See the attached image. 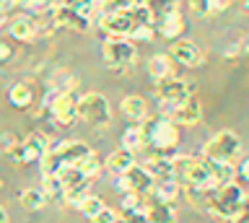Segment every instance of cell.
<instances>
[{
  "instance_id": "obj_18",
  "label": "cell",
  "mask_w": 249,
  "mask_h": 223,
  "mask_svg": "<svg viewBox=\"0 0 249 223\" xmlns=\"http://www.w3.org/2000/svg\"><path fill=\"white\" fill-rule=\"evenodd\" d=\"M179 184L177 179H159V182H153V187L148 195H153V203H174L177 195H179Z\"/></svg>"
},
{
  "instance_id": "obj_47",
  "label": "cell",
  "mask_w": 249,
  "mask_h": 223,
  "mask_svg": "<svg viewBox=\"0 0 249 223\" xmlns=\"http://www.w3.org/2000/svg\"><path fill=\"white\" fill-rule=\"evenodd\" d=\"M117 223H124V221H122V218H120V221H117Z\"/></svg>"
},
{
  "instance_id": "obj_43",
  "label": "cell",
  "mask_w": 249,
  "mask_h": 223,
  "mask_svg": "<svg viewBox=\"0 0 249 223\" xmlns=\"http://www.w3.org/2000/svg\"><path fill=\"white\" fill-rule=\"evenodd\" d=\"M83 3H86V8H89V11L93 13L96 8H101V3H104V0H83Z\"/></svg>"
},
{
  "instance_id": "obj_33",
  "label": "cell",
  "mask_w": 249,
  "mask_h": 223,
  "mask_svg": "<svg viewBox=\"0 0 249 223\" xmlns=\"http://www.w3.org/2000/svg\"><path fill=\"white\" fill-rule=\"evenodd\" d=\"M135 3H140V0H104V3H101V11L104 13H122V11H130ZM104 13H101V16H104Z\"/></svg>"
},
{
  "instance_id": "obj_42",
  "label": "cell",
  "mask_w": 249,
  "mask_h": 223,
  "mask_svg": "<svg viewBox=\"0 0 249 223\" xmlns=\"http://www.w3.org/2000/svg\"><path fill=\"white\" fill-rule=\"evenodd\" d=\"M16 5H21V8H29V11H36V3L39 0H13Z\"/></svg>"
},
{
  "instance_id": "obj_49",
  "label": "cell",
  "mask_w": 249,
  "mask_h": 223,
  "mask_svg": "<svg viewBox=\"0 0 249 223\" xmlns=\"http://www.w3.org/2000/svg\"><path fill=\"white\" fill-rule=\"evenodd\" d=\"M145 223H153V221H145Z\"/></svg>"
},
{
  "instance_id": "obj_4",
  "label": "cell",
  "mask_w": 249,
  "mask_h": 223,
  "mask_svg": "<svg viewBox=\"0 0 249 223\" xmlns=\"http://www.w3.org/2000/svg\"><path fill=\"white\" fill-rule=\"evenodd\" d=\"M241 153V137L231 130H221L215 133L202 148V158L210 164H231Z\"/></svg>"
},
{
  "instance_id": "obj_3",
  "label": "cell",
  "mask_w": 249,
  "mask_h": 223,
  "mask_svg": "<svg viewBox=\"0 0 249 223\" xmlns=\"http://www.w3.org/2000/svg\"><path fill=\"white\" fill-rule=\"evenodd\" d=\"M75 112H78V120H83L91 127H107L112 122V104H109L107 96L96 94V91H89V94L78 96Z\"/></svg>"
},
{
  "instance_id": "obj_19",
  "label": "cell",
  "mask_w": 249,
  "mask_h": 223,
  "mask_svg": "<svg viewBox=\"0 0 249 223\" xmlns=\"http://www.w3.org/2000/svg\"><path fill=\"white\" fill-rule=\"evenodd\" d=\"M148 73L153 75V81H166L174 78V60L169 55H153L148 60Z\"/></svg>"
},
{
  "instance_id": "obj_38",
  "label": "cell",
  "mask_w": 249,
  "mask_h": 223,
  "mask_svg": "<svg viewBox=\"0 0 249 223\" xmlns=\"http://www.w3.org/2000/svg\"><path fill=\"white\" fill-rule=\"evenodd\" d=\"M231 223H249V197H244V203H241L239 213L233 215V221H231Z\"/></svg>"
},
{
  "instance_id": "obj_9",
  "label": "cell",
  "mask_w": 249,
  "mask_h": 223,
  "mask_svg": "<svg viewBox=\"0 0 249 223\" xmlns=\"http://www.w3.org/2000/svg\"><path fill=\"white\" fill-rule=\"evenodd\" d=\"M78 96L81 94H75V91H65V94H57L54 96V102L50 104V117L54 120V125H60V127H68V125H73V122L78 120Z\"/></svg>"
},
{
  "instance_id": "obj_2",
  "label": "cell",
  "mask_w": 249,
  "mask_h": 223,
  "mask_svg": "<svg viewBox=\"0 0 249 223\" xmlns=\"http://www.w3.org/2000/svg\"><path fill=\"white\" fill-rule=\"evenodd\" d=\"M174 179L192 189H208L210 184V161L195 156H174Z\"/></svg>"
},
{
  "instance_id": "obj_11",
  "label": "cell",
  "mask_w": 249,
  "mask_h": 223,
  "mask_svg": "<svg viewBox=\"0 0 249 223\" xmlns=\"http://www.w3.org/2000/svg\"><path fill=\"white\" fill-rule=\"evenodd\" d=\"M101 29L107 32L109 39H130L132 29H135V21H132L130 11L104 13V16H101Z\"/></svg>"
},
{
  "instance_id": "obj_22",
  "label": "cell",
  "mask_w": 249,
  "mask_h": 223,
  "mask_svg": "<svg viewBox=\"0 0 249 223\" xmlns=\"http://www.w3.org/2000/svg\"><path fill=\"white\" fill-rule=\"evenodd\" d=\"M122 112H124V117H130L132 122H140V120H145L148 117V104H145V99L143 96H124L122 99Z\"/></svg>"
},
{
  "instance_id": "obj_41",
  "label": "cell",
  "mask_w": 249,
  "mask_h": 223,
  "mask_svg": "<svg viewBox=\"0 0 249 223\" xmlns=\"http://www.w3.org/2000/svg\"><path fill=\"white\" fill-rule=\"evenodd\" d=\"M231 5V0H213V13H221Z\"/></svg>"
},
{
  "instance_id": "obj_13",
  "label": "cell",
  "mask_w": 249,
  "mask_h": 223,
  "mask_svg": "<svg viewBox=\"0 0 249 223\" xmlns=\"http://www.w3.org/2000/svg\"><path fill=\"white\" fill-rule=\"evenodd\" d=\"M169 57L174 60V63L184 65V68H197V65L205 63L202 50L195 42H190V39H177L174 44H171V50H169Z\"/></svg>"
},
{
  "instance_id": "obj_20",
  "label": "cell",
  "mask_w": 249,
  "mask_h": 223,
  "mask_svg": "<svg viewBox=\"0 0 249 223\" xmlns=\"http://www.w3.org/2000/svg\"><path fill=\"white\" fill-rule=\"evenodd\" d=\"M159 26H161V34L166 36V39H179L182 32H184V18H182V13L174 8V11L163 13V18H161Z\"/></svg>"
},
{
  "instance_id": "obj_35",
  "label": "cell",
  "mask_w": 249,
  "mask_h": 223,
  "mask_svg": "<svg viewBox=\"0 0 249 223\" xmlns=\"http://www.w3.org/2000/svg\"><path fill=\"white\" fill-rule=\"evenodd\" d=\"M117 221H120V215H117L112 207H107V205L91 218V223H117Z\"/></svg>"
},
{
  "instance_id": "obj_5",
  "label": "cell",
  "mask_w": 249,
  "mask_h": 223,
  "mask_svg": "<svg viewBox=\"0 0 249 223\" xmlns=\"http://www.w3.org/2000/svg\"><path fill=\"white\" fill-rule=\"evenodd\" d=\"M143 133H145V143H151L153 148L161 151V153H171L179 145V127L171 120H166V117L148 120Z\"/></svg>"
},
{
  "instance_id": "obj_10",
  "label": "cell",
  "mask_w": 249,
  "mask_h": 223,
  "mask_svg": "<svg viewBox=\"0 0 249 223\" xmlns=\"http://www.w3.org/2000/svg\"><path fill=\"white\" fill-rule=\"evenodd\" d=\"M153 176L145 172L143 166H130L124 174H120V176H114V184H117V189L120 192H138V195H148L151 192V187H153Z\"/></svg>"
},
{
  "instance_id": "obj_17",
  "label": "cell",
  "mask_w": 249,
  "mask_h": 223,
  "mask_svg": "<svg viewBox=\"0 0 249 223\" xmlns=\"http://www.w3.org/2000/svg\"><path fill=\"white\" fill-rule=\"evenodd\" d=\"M130 166H135V153H130V151H124V148L109 153V158L104 161V169H107V172L112 174V176L124 174Z\"/></svg>"
},
{
  "instance_id": "obj_46",
  "label": "cell",
  "mask_w": 249,
  "mask_h": 223,
  "mask_svg": "<svg viewBox=\"0 0 249 223\" xmlns=\"http://www.w3.org/2000/svg\"><path fill=\"white\" fill-rule=\"evenodd\" d=\"M5 13H8V11L3 8V5H0V24H3V21H5Z\"/></svg>"
},
{
  "instance_id": "obj_25",
  "label": "cell",
  "mask_w": 249,
  "mask_h": 223,
  "mask_svg": "<svg viewBox=\"0 0 249 223\" xmlns=\"http://www.w3.org/2000/svg\"><path fill=\"white\" fill-rule=\"evenodd\" d=\"M145 221L153 223H177V213L169 203H151L145 210Z\"/></svg>"
},
{
  "instance_id": "obj_44",
  "label": "cell",
  "mask_w": 249,
  "mask_h": 223,
  "mask_svg": "<svg viewBox=\"0 0 249 223\" xmlns=\"http://www.w3.org/2000/svg\"><path fill=\"white\" fill-rule=\"evenodd\" d=\"M0 223H8V213H5V207H0Z\"/></svg>"
},
{
  "instance_id": "obj_14",
  "label": "cell",
  "mask_w": 249,
  "mask_h": 223,
  "mask_svg": "<svg viewBox=\"0 0 249 223\" xmlns=\"http://www.w3.org/2000/svg\"><path fill=\"white\" fill-rule=\"evenodd\" d=\"M52 24L62 26V29H73V32H89V29H91V16L78 13L73 8H65V5L57 3L52 8Z\"/></svg>"
},
{
  "instance_id": "obj_48",
  "label": "cell",
  "mask_w": 249,
  "mask_h": 223,
  "mask_svg": "<svg viewBox=\"0 0 249 223\" xmlns=\"http://www.w3.org/2000/svg\"><path fill=\"white\" fill-rule=\"evenodd\" d=\"M145 3H153V0H145Z\"/></svg>"
},
{
  "instance_id": "obj_30",
  "label": "cell",
  "mask_w": 249,
  "mask_h": 223,
  "mask_svg": "<svg viewBox=\"0 0 249 223\" xmlns=\"http://www.w3.org/2000/svg\"><path fill=\"white\" fill-rule=\"evenodd\" d=\"M78 86V81H75V75H70L68 70H57L52 75V81H50V88L52 91H57V94H65V91H75Z\"/></svg>"
},
{
  "instance_id": "obj_24",
  "label": "cell",
  "mask_w": 249,
  "mask_h": 223,
  "mask_svg": "<svg viewBox=\"0 0 249 223\" xmlns=\"http://www.w3.org/2000/svg\"><path fill=\"white\" fill-rule=\"evenodd\" d=\"M18 203L26 207V210H42V207L50 203V200H47V195H44L42 187H26V189L18 192Z\"/></svg>"
},
{
  "instance_id": "obj_28",
  "label": "cell",
  "mask_w": 249,
  "mask_h": 223,
  "mask_svg": "<svg viewBox=\"0 0 249 223\" xmlns=\"http://www.w3.org/2000/svg\"><path fill=\"white\" fill-rule=\"evenodd\" d=\"M42 189L47 200H54V203H65V187H62L60 176L57 174H47L42 176Z\"/></svg>"
},
{
  "instance_id": "obj_29",
  "label": "cell",
  "mask_w": 249,
  "mask_h": 223,
  "mask_svg": "<svg viewBox=\"0 0 249 223\" xmlns=\"http://www.w3.org/2000/svg\"><path fill=\"white\" fill-rule=\"evenodd\" d=\"M75 169H78V172H81L83 176H89V179L93 182V179H99V174H101V172H104V164H101V158L91 151L89 156L81 161V164H75Z\"/></svg>"
},
{
  "instance_id": "obj_34",
  "label": "cell",
  "mask_w": 249,
  "mask_h": 223,
  "mask_svg": "<svg viewBox=\"0 0 249 223\" xmlns=\"http://www.w3.org/2000/svg\"><path fill=\"white\" fill-rule=\"evenodd\" d=\"M187 5H190V11L195 16H208V13H213V0H187Z\"/></svg>"
},
{
  "instance_id": "obj_21",
  "label": "cell",
  "mask_w": 249,
  "mask_h": 223,
  "mask_svg": "<svg viewBox=\"0 0 249 223\" xmlns=\"http://www.w3.org/2000/svg\"><path fill=\"white\" fill-rule=\"evenodd\" d=\"M8 32H11V36H13V39H18V42H31L39 34V26L31 18L18 16V18L11 21V29H8Z\"/></svg>"
},
{
  "instance_id": "obj_27",
  "label": "cell",
  "mask_w": 249,
  "mask_h": 223,
  "mask_svg": "<svg viewBox=\"0 0 249 223\" xmlns=\"http://www.w3.org/2000/svg\"><path fill=\"white\" fill-rule=\"evenodd\" d=\"M233 176H236L233 164H210V184H213V189L233 182Z\"/></svg>"
},
{
  "instance_id": "obj_12",
  "label": "cell",
  "mask_w": 249,
  "mask_h": 223,
  "mask_svg": "<svg viewBox=\"0 0 249 223\" xmlns=\"http://www.w3.org/2000/svg\"><path fill=\"white\" fill-rule=\"evenodd\" d=\"M50 153L54 158H57V164L65 169V166H75L81 164V161L91 153V148L81 140H62L60 145H54V148H50Z\"/></svg>"
},
{
  "instance_id": "obj_16",
  "label": "cell",
  "mask_w": 249,
  "mask_h": 223,
  "mask_svg": "<svg viewBox=\"0 0 249 223\" xmlns=\"http://www.w3.org/2000/svg\"><path fill=\"white\" fill-rule=\"evenodd\" d=\"M145 172L159 179H174V156H166V153H159V156H151L145 161Z\"/></svg>"
},
{
  "instance_id": "obj_1",
  "label": "cell",
  "mask_w": 249,
  "mask_h": 223,
  "mask_svg": "<svg viewBox=\"0 0 249 223\" xmlns=\"http://www.w3.org/2000/svg\"><path fill=\"white\" fill-rule=\"evenodd\" d=\"M202 192V203H205V213L215 221H223V223H231L233 215L239 213L241 203H244L247 192L241 184L236 182H229L223 187H208V189H200Z\"/></svg>"
},
{
  "instance_id": "obj_40",
  "label": "cell",
  "mask_w": 249,
  "mask_h": 223,
  "mask_svg": "<svg viewBox=\"0 0 249 223\" xmlns=\"http://www.w3.org/2000/svg\"><path fill=\"white\" fill-rule=\"evenodd\" d=\"M236 174H239V176H241V179H244V182L249 184V156H247L244 161H241V166L236 169Z\"/></svg>"
},
{
  "instance_id": "obj_31",
  "label": "cell",
  "mask_w": 249,
  "mask_h": 223,
  "mask_svg": "<svg viewBox=\"0 0 249 223\" xmlns=\"http://www.w3.org/2000/svg\"><path fill=\"white\" fill-rule=\"evenodd\" d=\"M89 187H91V182H81V184L68 187V189H65V203L73 205V207H78L86 197H89Z\"/></svg>"
},
{
  "instance_id": "obj_8",
  "label": "cell",
  "mask_w": 249,
  "mask_h": 223,
  "mask_svg": "<svg viewBox=\"0 0 249 223\" xmlns=\"http://www.w3.org/2000/svg\"><path fill=\"white\" fill-rule=\"evenodd\" d=\"M50 148H52L50 137L42 135V133H34V135H29L26 140H18V145L11 151V158L16 164H34V161H39Z\"/></svg>"
},
{
  "instance_id": "obj_6",
  "label": "cell",
  "mask_w": 249,
  "mask_h": 223,
  "mask_svg": "<svg viewBox=\"0 0 249 223\" xmlns=\"http://www.w3.org/2000/svg\"><path fill=\"white\" fill-rule=\"evenodd\" d=\"M101 57H104V65L109 70L124 73L138 60V50L130 39H107L101 47Z\"/></svg>"
},
{
  "instance_id": "obj_39",
  "label": "cell",
  "mask_w": 249,
  "mask_h": 223,
  "mask_svg": "<svg viewBox=\"0 0 249 223\" xmlns=\"http://www.w3.org/2000/svg\"><path fill=\"white\" fill-rule=\"evenodd\" d=\"M16 52L11 50V44H5V42H0V63H8V60H13Z\"/></svg>"
},
{
  "instance_id": "obj_37",
  "label": "cell",
  "mask_w": 249,
  "mask_h": 223,
  "mask_svg": "<svg viewBox=\"0 0 249 223\" xmlns=\"http://www.w3.org/2000/svg\"><path fill=\"white\" fill-rule=\"evenodd\" d=\"M16 145H18V137H16L13 133H0V153H11Z\"/></svg>"
},
{
  "instance_id": "obj_32",
  "label": "cell",
  "mask_w": 249,
  "mask_h": 223,
  "mask_svg": "<svg viewBox=\"0 0 249 223\" xmlns=\"http://www.w3.org/2000/svg\"><path fill=\"white\" fill-rule=\"evenodd\" d=\"M101 207H104V200H99L96 195H89V197H86L83 200V203L81 205H78V210H81L83 215H86V218H93V215H96L99 210H101Z\"/></svg>"
},
{
  "instance_id": "obj_36",
  "label": "cell",
  "mask_w": 249,
  "mask_h": 223,
  "mask_svg": "<svg viewBox=\"0 0 249 223\" xmlns=\"http://www.w3.org/2000/svg\"><path fill=\"white\" fill-rule=\"evenodd\" d=\"M132 39L135 42H151L153 39V26H135L132 34H130V42Z\"/></svg>"
},
{
  "instance_id": "obj_23",
  "label": "cell",
  "mask_w": 249,
  "mask_h": 223,
  "mask_svg": "<svg viewBox=\"0 0 249 223\" xmlns=\"http://www.w3.org/2000/svg\"><path fill=\"white\" fill-rule=\"evenodd\" d=\"M8 102H11L16 109H26V106H31V102H34V88L23 81L13 83L11 91H8Z\"/></svg>"
},
{
  "instance_id": "obj_15",
  "label": "cell",
  "mask_w": 249,
  "mask_h": 223,
  "mask_svg": "<svg viewBox=\"0 0 249 223\" xmlns=\"http://www.w3.org/2000/svg\"><path fill=\"white\" fill-rule=\"evenodd\" d=\"M190 94H192L190 86L179 78L156 81V99H159V104H177V102H182V99H187Z\"/></svg>"
},
{
  "instance_id": "obj_26",
  "label": "cell",
  "mask_w": 249,
  "mask_h": 223,
  "mask_svg": "<svg viewBox=\"0 0 249 223\" xmlns=\"http://www.w3.org/2000/svg\"><path fill=\"white\" fill-rule=\"evenodd\" d=\"M122 148L130 153H140L145 148V133L143 127H127L122 133Z\"/></svg>"
},
{
  "instance_id": "obj_7",
  "label": "cell",
  "mask_w": 249,
  "mask_h": 223,
  "mask_svg": "<svg viewBox=\"0 0 249 223\" xmlns=\"http://www.w3.org/2000/svg\"><path fill=\"white\" fill-rule=\"evenodd\" d=\"M159 112H161L159 117H166V120L174 122V125H187V127L197 125L202 120V106L192 94L187 99H182V102H177V104H159Z\"/></svg>"
},
{
  "instance_id": "obj_45",
  "label": "cell",
  "mask_w": 249,
  "mask_h": 223,
  "mask_svg": "<svg viewBox=\"0 0 249 223\" xmlns=\"http://www.w3.org/2000/svg\"><path fill=\"white\" fill-rule=\"evenodd\" d=\"M241 11H244L247 16H249V0H241Z\"/></svg>"
}]
</instances>
